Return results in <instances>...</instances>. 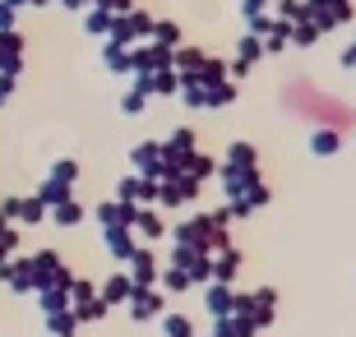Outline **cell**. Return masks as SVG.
<instances>
[{"instance_id":"7a4b0ae2","label":"cell","mask_w":356,"mask_h":337,"mask_svg":"<svg viewBox=\"0 0 356 337\" xmlns=\"http://www.w3.org/2000/svg\"><path fill=\"white\" fill-rule=\"evenodd\" d=\"M74 272L65 268V259L56 249H38L33 254V291H70Z\"/></svg>"},{"instance_id":"1f68e13d","label":"cell","mask_w":356,"mask_h":337,"mask_svg":"<svg viewBox=\"0 0 356 337\" xmlns=\"http://www.w3.org/2000/svg\"><path fill=\"white\" fill-rule=\"evenodd\" d=\"M222 79H232V74H227V60H218V56H204V65L195 69V83L213 88V83H222ZM185 83H190V79H185Z\"/></svg>"},{"instance_id":"f35d334b","label":"cell","mask_w":356,"mask_h":337,"mask_svg":"<svg viewBox=\"0 0 356 337\" xmlns=\"http://www.w3.org/2000/svg\"><path fill=\"white\" fill-rule=\"evenodd\" d=\"M236 10H241V19L250 24V19H259V14H268V0H236Z\"/></svg>"},{"instance_id":"603a6c76","label":"cell","mask_w":356,"mask_h":337,"mask_svg":"<svg viewBox=\"0 0 356 337\" xmlns=\"http://www.w3.org/2000/svg\"><path fill=\"white\" fill-rule=\"evenodd\" d=\"M236 97H241V83L236 79H222V83L204 88V111H222V106H232Z\"/></svg>"},{"instance_id":"c3c4849f","label":"cell","mask_w":356,"mask_h":337,"mask_svg":"<svg viewBox=\"0 0 356 337\" xmlns=\"http://www.w3.org/2000/svg\"><path fill=\"white\" fill-rule=\"evenodd\" d=\"M352 42H356V33H352Z\"/></svg>"},{"instance_id":"60d3db41","label":"cell","mask_w":356,"mask_h":337,"mask_svg":"<svg viewBox=\"0 0 356 337\" xmlns=\"http://www.w3.org/2000/svg\"><path fill=\"white\" fill-rule=\"evenodd\" d=\"M14 88H19V74H0V106L14 97Z\"/></svg>"},{"instance_id":"52a82bcc","label":"cell","mask_w":356,"mask_h":337,"mask_svg":"<svg viewBox=\"0 0 356 337\" xmlns=\"http://www.w3.org/2000/svg\"><path fill=\"white\" fill-rule=\"evenodd\" d=\"M116 199H120V204H134V208L158 204V181H153V176H139V171H130V176H120Z\"/></svg>"},{"instance_id":"e0dca14e","label":"cell","mask_w":356,"mask_h":337,"mask_svg":"<svg viewBox=\"0 0 356 337\" xmlns=\"http://www.w3.org/2000/svg\"><path fill=\"white\" fill-rule=\"evenodd\" d=\"M92 217L102 222V231H111V227H130V222H134V204L106 199V204H97V208H92Z\"/></svg>"},{"instance_id":"7bdbcfd3","label":"cell","mask_w":356,"mask_h":337,"mask_svg":"<svg viewBox=\"0 0 356 337\" xmlns=\"http://www.w3.org/2000/svg\"><path fill=\"white\" fill-rule=\"evenodd\" d=\"M97 5H102V10H111V14H125L134 0H97Z\"/></svg>"},{"instance_id":"ffe728a7","label":"cell","mask_w":356,"mask_h":337,"mask_svg":"<svg viewBox=\"0 0 356 337\" xmlns=\"http://www.w3.org/2000/svg\"><path fill=\"white\" fill-rule=\"evenodd\" d=\"M181 171L190 176V181H199V185H204V181H213V176H218V157H213V153H204V148H195V153H190V157L181 162Z\"/></svg>"},{"instance_id":"ba28073f","label":"cell","mask_w":356,"mask_h":337,"mask_svg":"<svg viewBox=\"0 0 356 337\" xmlns=\"http://www.w3.org/2000/svg\"><path fill=\"white\" fill-rule=\"evenodd\" d=\"M130 83L139 92H148V97H176L181 92V74L176 69H148V74H134Z\"/></svg>"},{"instance_id":"e575fe53","label":"cell","mask_w":356,"mask_h":337,"mask_svg":"<svg viewBox=\"0 0 356 337\" xmlns=\"http://www.w3.org/2000/svg\"><path fill=\"white\" fill-rule=\"evenodd\" d=\"M47 328H51V337H70L74 328H79V319H74L70 310H51L47 314Z\"/></svg>"},{"instance_id":"f1b7e54d","label":"cell","mask_w":356,"mask_h":337,"mask_svg":"<svg viewBox=\"0 0 356 337\" xmlns=\"http://www.w3.org/2000/svg\"><path fill=\"white\" fill-rule=\"evenodd\" d=\"M14 222H24V227H42V222H47V208H42L33 195H19V199H14Z\"/></svg>"},{"instance_id":"bcb514c9","label":"cell","mask_w":356,"mask_h":337,"mask_svg":"<svg viewBox=\"0 0 356 337\" xmlns=\"http://www.w3.org/2000/svg\"><path fill=\"white\" fill-rule=\"evenodd\" d=\"M28 5H38V10H42V5H51V0H28Z\"/></svg>"},{"instance_id":"83f0119b","label":"cell","mask_w":356,"mask_h":337,"mask_svg":"<svg viewBox=\"0 0 356 337\" xmlns=\"http://www.w3.org/2000/svg\"><path fill=\"white\" fill-rule=\"evenodd\" d=\"M102 65L111 74L130 79V47H120V42H102Z\"/></svg>"},{"instance_id":"7402d4cb","label":"cell","mask_w":356,"mask_h":337,"mask_svg":"<svg viewBox=\"0 0 356 337\" xmlns=\"http://www.w3.org/2000/svg\"><path fill=\"white\" fill-rule=\"evenodd\" d=\"M130 291H134V282L125 277V272H111V277L97 286V296H102L106 310H111V305H125V300H130Z\"/></svg>"},{"instance_id":"2e32d148","label":"cell","mask_w":356,"mask_h":337,"mask_svg":"<svg viewBox=\"0 0 356 337\" xmlns=\"http://www.w3.org/2000/svg\"><path fill=\"white\" fill-rule=\"evenodd\" d=\"M0 282L10 291H33V259H0Z\"/></svg>"},{"instance_id":"4dcf8cb0","label":"cell","mask_w":356,"mask_h":337,"mask_svg":"<svg viewBox=\"0 0 356 337\" xmlns=\"http://www.w3.org/2000/svg\"><path fill=\"white\" fill-rule=\"evenodd\" d=\"M47 217L56 222V227H79L88 213H83V204L79 199H65V204H56V208H47Z\"/></svg>"},{"instance_id":"f6af8a7d","label":"cell","mask_w":356,"mask_h":337,"mask_svg":"<svg viewBox=\"0 0 356 337\" xmlns=\"http://www.w3.org/2000/svg\"><path fill=\"white\" fill-rule=\"evenodd\" d=\"M5 5H14V10H24V5H28V0H5Z\"/></svg>"},{"instance_id":"4316f807","label":"cell","mask_w":356,"mask_h":337,"mask_svg":"<svg viewBox=\"0 0 356 337\" xmlns=\"http://www.w3.org/2000/svg\"><path fill=\"white\" fill-rule=\"evenodd\" d=\"M319 38H324V28H319L315 19H296V24H291V33H287V42H291V47H301V51L319 47Z\"/></svg>"},{"instance_id":"b9f144b4","label":"cell","mask_w":356,"mask_h":337,"mask_svg":"<svg viewBox=\"0 0 356 337\" xmlns=\"http://www.w3.org/2000/svg\"><path fill=\"white\" fill-rule=\"evenodd\" d=\"M338 65H343V69H352V74H356V42H347L343 51H338Z\"/></svg>"},{"instance_id":"6da1fadb","label":"cell","mask_w":356,"mask_h":337,"mask_svg":"<svg viewBox=\"0 0 356 337\" xmlns=\"http://www.w3.org/2000/svg\"><path fill=\"white\" fill-rule=\"evenodd\" d=\"M172 245H190V249H204V254H213V249L232 245V236H227V227L213 213H195V217H185L172 227Z\"/></svg>"},{"instance_id":"4fadbf2b","label":"cell","mask_w":356,"mask_h":337,"mask_svg":"<svg viewBox=\"0 0 356 337\" xmlns=\"http://www.w3.org/2000/svg\"><path fill=\"white\" fill-rule=\"evenodd\" d=\"M268 204H273V185H264V181H254L241 199H227L232 217H250V213H259V208H268Z\"/></svg>"},{"instance_id":"484cf974","label":"cell","mask_w":356,"mask_h":337,"mask_svg":"<svg viewBox=\"0 0 356 337\" xmlns=\"http://www.w3.org/2000/svg\"><path fill=\"white\" fill-rule=\"evenodd\" d=\"M148 42H158V47L176 51V47L185 42V28L176 24V19H153V33H148Z\"/></svg>"},{"instance_id":"ee69618b","label":"cell","mask_w":356,"mask_h":337,"mask_svg":"<svg viewBox=\"0 0 356 337\" xmlns=\"http://www.w3.org/2000/svg\"><path fill=\"white\" fill-rule=\"evenodd\" d=\"M56 5H65V10H74V14H83L92 5V0H56Z\"/></svg>"},{"instance_id":"836d02e7","label":"cell","mask_w":356,"mask_h":337,"mask_svg":"<svg viewBox=\"0 0 356 337\" xmlns=\"http://www.w3.org/2000/svg\"><path fill=\"white\" fill-rule=\"evenodd\" d=\"M162 337H195V319L190 314H162Z\"/></svg>"},{"instance_id":"30bf717a","label":"cell","mask_w":356,"mask_h":337,"mask_svg":"<svg viewBox=\"0 0 356 337\" xmlns=\"http://www.w3.org/2000/svg\"><path fill=\"white\" fill-rule=\"evenodd\" d=\"M125 305H130V319H134V324L158 319V314H162V286H134Z\"/></svg>"},{"instance_id":"277c9868","label":"cell","mask_w":356,"mask_h":337,"mask_svg":"<svg viewBox=\"0 0 356 337\" xmlns=\"http://www.w3.org/2000/svg\"><path fill=\"white\" fill-rule=\"evenodd\" d=\"M245 28L264 42V56H277V51H287V47H291V42H287L291 24H282V19H273V14H259V19H250Z\"/></svg>"},{"instance_id":"d6986e66","label":"cell","mask_w":356,"mask_h":337,"mask_svg":"<svg viewBox=\"0 0 356 337\" xmlns=\"http://www.w3.org/2000/svg\"><path fill=\"white\" fill-rule=\"evenodd\" d=\"M102 240H106V254L120 259V263H130V254L139 249V240H134L130 227H111V231H102Z\"/></svg>"},{"instance_id":"f546056e","label":"cell","mask_w":356,"mask_h":337,"mask_svg":"<svg viewBox=\"0 0 356 337\" xmlns=\"http://www.w3.org/2000/svg\"><path fill=\"white\" fill-rule=\"evenodd\" d=\"M254 181H264V176H259V171H222V195L227 199H241Z\"/></svg>"},{"instance_id":"7c38bea8","label":"cell","mask_w":356,"mask_h":337,"mask_svg":"<svg viewBox=\"0 0 356 337\" xmlns=\"http://www.w3.org/2000/svg\"><path fill=\"white\" fill-rule=\"evenodd\" d=\"M204 310L213 319H227V314L236 310V286L232 282H204Z\"/></svg>"},{"instance_id":"ab89813d","label":"cell","mask_w":356,"mask_h":337,"mask_svg":"<svg viewBox=\"0 0 356 337\" xmlns=\"http://www.w3.org/2000/svg\"><path fill=\"white\" fill-rule=\"evenodd\" d=\"M10 28H19V10L0 0V33H10Z\"/></svg>"},{"instance_id":"d6a6232c","label":"cell","mask_w":356,"mask_h":337,"mask_svg":"<svg viewBox=\"0 0 356 337\" xmlns=\"http://www.w3.org/2000/svg\"><path fill=\"white\" fill-rule=\"evenodd\" d=\"M268 14L282 24H296V19H305V0H268Z\"/></svg>"},{"instance_id":"8d00e7d4","label":"cell","mask_w":356,"mask_h":337,"mask_svg":"<svg viewBox=\"0 0 356 337\" xmlns=\"http://www.w3.org/2000/svg\"><path fill=\"white\" fill-rule=\"evenodd\" d=\"M47 176H56V181L74 185V181H79V162H74V157H56V162H51V171H47Z\"/></svg>"},{"instance_id":"d4e9b609","label":"cell","mask_w":356,"mask_h":337,"mask_svg":"<svg viewBox=\"0 0 356 337\" xmlns=\"http://www.w3.org/2000/svg\"><path fill=\"white\" fill-rule=\"evenodd\" d=\"M111 24H116V14L102 10V5H88V10H83V38H102L106 42Z\"/></svg>"},{"instance_id":"9c48e42d","label":"cell","mask_w":356,"mask_h":337,"mask_svg":"<svg viewBox=\"0 0 356 337\" xmlns=\"http://www.w3.org/2000/svg\"><path fill=\"white\" fill-rule=\"evenodd\" d=\"M222 171H259V148L245 139H232L227 143V153L218 157V176Z\"/></svg>"},{"instance_id":"8992f818","label":"cell","mask_w":356,"mask_h":337,"mask_svg":"<svg viewBox=\"0 0 356 337\" xmlns=\"http://www.w3.org/2000/svg\"><path fill=\"white\" fill-rule=\"evenodd\" d=\"M130 231L139 245H158L162 236H167V222H162V208L158 204H144V208H134V222H130Z\"/></svg>"},{"instance_id":"5bb4252c","label":"cell","mask_w":356,"mask_h":337,"mask_svg":"<svg viewBox=\"0 0 356 337\" xmlns=\"http://www.w3.org/2000/svg\"><path fill=\"white\" fill-rule=\"evenodd\" d=\"M0 74H24V33H0Z\"/></svg>"},{"instance_id":"5b68a950","label":"cell","mask_w":356,"mask_h":337,"mask_svg":"<svg viewBox=\"0 0 356 337\" xmlns=\"http://www.w3.org/2000/svg\"><path fill=\"white\" fill-rule=\"evenodd\" d=\"M158 272H162V259L153 245H139L130 254V263H125V277H130L134 286H158Z\"/></svg>"},{"instance_id":"8fae6325","label":"cell","mask_w":356,"mask_h":337,"mask_svg":"<svg viewBox=\"0 0 356 337\" xmlns=\"http://www.w3.org/2000/svg\"><path fill=\"white\" fill-rule=\"evenodd\" d=\"M130 171H139V176H153L158 181L162 176V139H144L130 148Z\"/></svg>"},{"instance_id":"44dd1931","label":"cell","mask_w":356,"mask_h":337,"mask_svg":"<svg viewBox=\"0 0 356 337\" xmlns=\"http://www.w3.org/2000/svg\"><path fill=\"white\" fill-rule=\"evenodd\" d=\"M343 148V130H333V125H310V153L315 157H333Z\"/></svg>"},{"instance_id":"cb8c5ba5","label":"cell","mask_w":356,"mask_h":337,"mask_svg":"<svg viewBox=\"0 0 356 337\" xmlns=\"http://www.w3.org/2000/svg\"><path fill=\"white\" fill-rule=\"evenodd\" d=\"M33 199H38L42 208H56V204H65V199H74V185H65V181H56V176H47V181L33 190Z\"/></svg>"},{"instance_id":"74e56055","label":"cell","mask_w":356,"mask_h":337,"mask_svg":"<svg viewBox=\"0 0 356 337\" xmlns=\"http://www.w3.org/2000/svg\"><path fill=\"white\" fill-rule=\"evenodd\" d=\"M176 97H181L190 111H204V83H195V79H190V83H181V92H176Z\"/></svg>"},{"instance_id":"7dc6e473","label":"cell","mask_w":356,"mask_h":337,"mask_svg":"<svg viewBox=\"0 0 356 337\" xmlns=\"http://www.w3.org/2000/svg\"><path fill=\"white\" fill-rule=\"evenodd\" d=\"M209 337H218V333H209Z\"/></svg>"},{"instance_id":"3957f363","label":"cell","mask_w":356,"mask_h":337,"mask_svg":"<svg viewBox=\"0 0 356 337\" xmlns=\"http://www.w3.org/2000/svg\"><path fill=\"white\" fill-rule=\"evenodd\" d=\"M199 190L204 185L199 181H190V176H167V181H158V208H190L199 199Z\"/></svg>"},{"instance_id":"9a60e30c","label":"cell","mask_w":356,"mask_h":337,"mask_svg":"<svg viewBox=\"0 0 356 337\" xmlns=\"http://www.w3.org/2000/svg\"><path fill=\"white\" fill-rule=\"evenodd\" d=\"M209 268H213V282H232L236 286V272H241V249L236 245H222L209 254Z\"/></svg>"},{"instance_id":"ac0fdd59","label":"cell","mask_w":356,"mask_h":337,"mask_svg":"<svg viewBox=\"0 0 356 337\" xmlns=\"http://www.w3.org/2000/svg\"><path fill=\"white\" fill-rule=\"evenodd\" d=\"M204 56H209V51H204V47H195V42H181V47L172 51V69L181 74V83H185V79H195V69L204 65Z\"/></svg>"},{"instance_id":"d590c367","label":"cell","mask_w":356,"mask_h":337,"mask_svg":"<svg viewBox=\"0 0 356 337\" xmlns=\"http://www.w3.org/2000/svg\"><path fill=\"white\" fill-rule=\"evenodd\" d=\"M144 106H148V92H139L134 83L120 92V111H125V116H144Z\"/></svg>"}]
</instances>
